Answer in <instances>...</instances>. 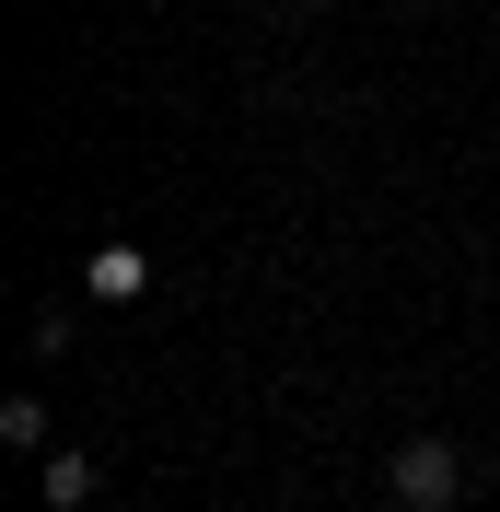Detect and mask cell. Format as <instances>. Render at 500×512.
<instances>
[{
	"instance_id": "1",
	"label": "cell",
	"mask_w": 500,
	"mask_h": 512,
	"mask_svg": "<svg viewBox=\"0 0 500 512\" xmlns=\"http://www.w3.org/2000/svg\"><path fill=\"white\" fill-rule=\"evenodd\" d=\"M384 489H396V512H454L466 501V454L442 443V431H407V443L384 454Z\"/></svg>"
},
{
	"instance_id": "2",
	"label": "cell",
	"mask_w": 500,
	"mask_h": 512,
	"mask_svg": "<svg viewBox=\"0 0 500 512\" xmlns=\"http://www.w3.org/2000/svg\"><path fill=\"white\" fill-rule=\"evenodd\" d=\"M35 501H47V512H82V501H94V454H82V443H47V466H35Z\"/></svg>"
},
{
	"instance_id": "3",
	"label": "cell",
	"mask_w": 500,
	"mask_h": 512,
	"mask_svg": "<svg viewBox=\"0 0 500 512\" xmlns=\"http://www.w3.org/2000/svg\"><path fill=\"white\" fill-rule=\"evenodd\" d=\"M82 291H94V303H128V291H152V256H140V245H105L94 268H82Z\"/></svg>"
},
{
	"instance_id": "4",
	"label": "cell",
	"mask_w": 500,
	"mask_h": 512,
	"mask_svg": "<svg viewBox=\"0 0 500 512\" xmlns=\"http://www.w3.org/2000/svg\"><path fill=\"white\" fill-rule=\"evenodd\" d=\"M0 443H24V454H47V396H0Z\"/></svg>"
},
{
	"instance_id": "5",
	"label": "cell",
	"mask_w": 500,
	"mask_h": 512,
	"mask_svg": "<svg viewBox=\"0 0 500 512\" xmlns=\"http://www.w3.org/2000/svg\"><path fill=\"white\" fill-rule=\"evenodd\" d=\"M291 12H326V0H291Z\"/></svg>"
}]
</instances>
